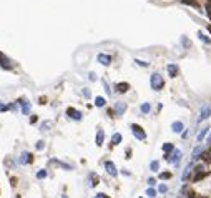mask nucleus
<instances>
[{
	"label": "nucleus",
	"mask_w": 211,
	"mask_h": 198,
	"mask_svg": "<svg viewBox=\"0 0 211 198\" xmlns=\"http://www.w3.org/2000/svg\"><path fill=\"white\" fill-rule=\"evenodd\" d=\"M150 87H151V90H155V92H160V90H163L165 80H163V77H161L158 72L151 73V77H150Z\"/></svg>",
	"instance_id": "1"
},
{
	"label": "nucleus",
	"mask_w": 211,
	"mask_h": 198,
	"mask_svg": "<svg viewBox=\"0 0 211 198\" xmlns=\"http://www.w3.org/2000/svg\"><path fill=\"white\" fill-rule=\"evenodd\" d=\"M130 128H131L133 137H135L138 142H145V140H147V133H145V130L141 128L140 125H136V123H131V125H130Z\"/></svg>",
	"instance_id": "2"
},
{
	"label": "nucleus",
	"mask_w": 211,
	"mask_h": 198,
	"mask_svg": "<svg viewBox=\"0 0 211 198\" xmlns=\"http://www.w3.org/2000/svg\"><path fill=\"white\" fill-rule=\"evenodd\" d=\"M32 162H33V155L27 150H23L22 153H20V156L17 158V163L22 165V167H27V165H30Z\"/></svg>",
	"instance_id": "3"
},
{
	"label": "nucleus",
	"mask_w": 211,
	"mask_h": 198,
	"mask_svg": "<svg viewBox=\"0 0 211 198\" xmlns=\"http://www.w3.org/2000/svg\"><path fill=\"white\" fill-rule=\"evenodd\" d=\"M209 117H211V105L205 103V105L201 107V110H200V117H198L196 123H201L203 120H208Z\"/></svg>",
	"instance_id": "4"
},
{
	"label": "nucleus",
	"mask_w": 211,
	"mask_h": 198,
	"mask_svg": "<svg viewBox=\"0 0 211 198\" xmlns=\"http://www.w3.org/2000/svg\"><path fill=\"white\" fill-rule=\"evenodd\" d=\"M103 167H105V170H107V173L111 176V178H116V176H118V170H116L115 163H113L111 160H107V162L103 163Z\"/></svg>",
	"instance_id": "5"
},
{
	"label": "nucleus",
	"mask_w": 211,
	"mask_h": 198,
	"mask_svg": "<svg viewBox=\"0 0 211 198\" xmlns=\"http://www.w3.org/2000/svg\"><path fill=\"white\" fill-rule=\"evenodd\" d=\"M181 158H183V152L178 150V148H174L173 153L168 156V160H166V162H170V163H173V165H178V163L181 162Z\"/></svg>",
	"instance_id": "6"
},
{
	"label": "nucleus",
	"mask_w": 211,
	"mask_h": 198,
	"mask_svg": "<svg viewBox=\"0 0 211 198\" xmlns=\"http://www.w3.org/2000/svg\"><path fill=\"white\" fill-rule=\"evenodd\" d=\"M67 115H68V118H72V120H75V122H80L83 117V113L80 112V110L73 108V107H68L67 108Z\"/></svg>",
	"instance_id": "7"
},
{
	"label": "nucleus",
	"mask_w": 211,
	"mask_h": 198,
	"mask_svg": "<svg viewBox=\"0 0 211 198\" xmlns=\"http://www.w3.org/2000/svg\"><path fill=\"white\" fill-rule=\"evenodd\" d=\"M128 105L125 102H116L115 107H113V112H115V117H123V113L127 112Z\"/></svg>",
	"instance_id": "8"
},
{
	"label": "nucleus",
	"mask_w": 211,
	"mask_h": 198,
	"mask_svg": "<svg viewBox=\"0 0 211 198\" xmlns=\"http://www.w3.org/2000/svg\"><path fill=\"white\" fill-rule=\"evenodd\" d=\"M203 155H205V147H203V145H196V147L193 148V152H191V162L194 163L196 160H200Z\"/></svg>",
	"instance_id": "9"
},
{
	"label": "nucleus",
	"mask_w": 211,
	"mask_h": 198,
	"mask_svg": "<svg viewBox=\"0 0 211 198\" xmlns=\"http://www.w3.org/2000/svg\"><path fill=\"white\" fill-rule=\"evenodd\" d=\"M96 60H98V63H101L103 67H108V65L111 63V57L107 55V53H98V55H96Z\"/></svg>",
	"instance_id": "10"
},
{
	"label": "nucleus",
	"mask_w": 211,
	"mask_h": 198,
	"mask_svg": "<svg viewBox=\"0 0 211 198\" xmlns=\"http://www.w3.org/2000/svg\"><path fill=\"white\" fill-rule=\"evenodd\" d=\"M103 142H105V131L101 127H98L96 128V135H95V143H96V147H101Z\"/></svg>",
	"instance_id": "11"
},
{
	"label": "nucleus",
	"mask_w": 211,
	"mask_h": 198,
	"mask_svg": "<svg viewBox=\"0 0 211 198\" xmlns=\"http://www.w3.org/2000/svg\"><path fill=\"white\" fill-rule=\"evenodd\" d=\"M183 130H185V125H183L181 120H174L171 123V131L173 133H183Z\"/></svg>",
	"instance_id": "12"
},
{
	"label": "nucleus",
	"mask_w": 211,
	"mask_h": 198,
	"mask_svg": "<svg viewBox=\"0 0 211 198\" xmlns=\"http://www.w3.org/2000/svg\"><path fill=\"white\" fill-rule=\"evenodd\" d=\"M193 167H194V163H193V162H190V163H188V165H186V167H185L183 173H181V181H186V180H188L190 173L193 172Z\"/></svg>",
	"instance_id": "13"
},
{
	"label": "nucleus",
	"mask_w": 211,
	"mask_h": 198,
	"mask_svg": "<svg viewBox=\"0 0 211 198\" xmlns=\"http://www.w3.org/2000/svg\"><path fill=\"white\" fill-rule=\"evenodd\" d=\"M115 90H116V93H127L130 90V83H127V82H120V83L115 85Z\"/></svg>",
	"instance_id": "14"
},
{
	"label": "nucleus",
	"mask_w": 211,
	"mask_h": 198,
	"mask_svg": "<svg viewBox=\"0 0 211 198\" xmlns=\"http://www.w3.org/2000/svg\"><path fill=\"white\" fill-rule=\"evenodd\" d=\"M98 183H100V178H98V175L92 172L90 175H88V185H90V188H95Z\"/></svg>",
	"instance_id": "15"
},
{
	"label": "nucleus",
	"mask_w": 211,
	"mask_h": 198,
	"mask_svg": "<svg viewBox=\"0 0 211 198\" xmlns=\"http://www.w3.org/2000/svg\"><path fill=\"white\" fill-rule=\"evenodd\" d=\"M166 70H168V75L174 78L178 75V72H180V68H178V65L176 63H168V67H166Z\"/></svg>",
	"instance_id": "16"
},
{
	"label": "nucleus",
	"mask_w": 211,
	"mask_h": 198,
	"mask_svg": "<svg viewBox=\"0 0 211 198\" xmlns=\"http://www.w3.org/2000/svg\"><path fill=\"white\" fill-rule=\"evenodd\" d=\"M20 102H22V103H20V105H22V113H23V115H30V112H32V103H30L28 100H20Z\"/></svg>",
	"instance_id": "17"
},
{
	"label": "nucleus",
	"mask_w": 211,
	"mask_h": 198,
	"mask_svg": "<svg viewBox=\"0 0 211 198\" xmlns=\"http://www.w3.org/2000/svg\"><path fill=\"white\" fill-rule=\"evenodd\" d=\"M140 112L143 115H148L151 112V103H150V102H143V103L140 105Z\"/></svg>",
	"instance_id": "18"
},
{
	"label": "nucleus",
	"mask_w": 211,
	"mask_h": 198,
	"mask_svg": "<svg viewBox=\"0 0 211 198\" xmlns=\"http://www.w3.org/2000/svg\"><path fill=\"white\" fill-rule=\"evenodd\" d=\"M0 67H3V68H12V62L7 59L5 55H2V53H0Z\"/></svg>",
	"instance_id": "19"
},
{
	"label": "nucleus",
	"mask_w": 211,
	"mask_h": 198,
	"mask_svg": "<svg viewBox=\"0 0 211 198\" xmlns=\"http://www.w3.org/2000/svg\"><path fill=\"white\" fill-rule=\"evenodd\" d=\"M208 133H209V127H205V128H201V130H200V133H198V137H196V142H198V143H201V142H203V138H205Z\"/></svg>",
	"instance_id": "20"
},
{
	"label": "nucleus",
	"mask_w": 211,
	"mask_h": 198,
	"mask_svg": "<svg viewBox=\"0 0 211 198\" xmlns=\"http://www.w3.org/2000/svg\"><path fill=\"white\" fill-rule=\"evenodd\" d=\"M121 142H123V137H121V133L115 131V133L111 135V145H120Z\"/></svg>",
	"instance_id": "21"
},
{
	"label": "nucleus",
	"mask_w": 211,
	"mask_h": 198,
	"mask_svg": "<svg viewBox=\"0 0 211 198\" xmlns=\"http://www.w3.org/2000/svg\"><path fill=\"white\" fill-rule=\"evenodd\" d=\"M52 163H55V165H58L60 168H63V170H73V167H72V165H68V163H63V162H60V160H52Z\"/></svg>",
	"instance_id": "22"
},
{
	"label": "nucleus",
	"mask_w": 211,
	"mask_h": 198,
	"mask_svg": "<svg viewBox=\"0 0 211 198\" xmlns=\"http://www.w3.org/2000/svg\"><path fill=\"white\" fill-rule=\"evenodd\" d=\"M35 176H37V180H45L48 176V170L47 168H40V170L35 173Z\"/></svg>",
	"instance_id": "23"
},
{
	"label": "nucleus",
	"mask_w": 211,
	"mask_h": 198,
	"mask_svg": "<svg viewBox=\"0 0 211 198\" xmlns=\"http://www.w3.org/2000/svg\"><path fill=\"white\" fill-rule=\"evenodd\" d=\"M163 152H165V155H171L173 153V150H174V145L173 143H163Z\"/></svg>",
	"instance_id": "24"
},
{
	"label": "nucleus",
	"mask_w": 211,
	"mask_h": 198,
	"mask_svg": "<svg viewBox=\"0 0 211 198\" xmlns=\"http://www.w3.org/2000/svg\"><path fill=\"white\" fill-rule=\"evenodd\" d=\"M105 105H107V100H105L103 97H95V107L96 108H103Z\"/></svg>",
	"instance_id": "25"
},
{
	"label": "nucleus",
	"mask_w": 211,
	"mask_h": 198,
	"mask_svg": "<svg viewBox=\"0 0 211 198\" xmlns=\"http://www.w3.org/2000/svg\"><path fill=\"white\" fill-rule=\"evenodd\" d=\"M150 170L153 173L160 172V162H158V160H151V162H150Z\"/></svg>",
	"instance_id": "26"
},
{
	"label": "nucleus",
	"mask_w": 211,
	"mask_h": 198,
	"mask_svg": "<svg viewBox=\"0 0 211 198\" xmlns=\"http://www.w3.org/2000/svg\"><path fill=\"white\" fill-rule=\"evenodd\" d=\"M156 193H158V190H155L153 187H148L145 195H147V198H156Z\"/></svg>",
	"instance_id": "27"
},
{
	"label": "nucleus",
	"mask_w": 211,
	"mask_h": 198,
	"mask_svg": "<svg viewBox=\"0 0 211 198\" xmlns=\"http://www.w3.org/2000/svg\"><path fill=\"white\" fill-rule=\"evenodd\" d=\"M50 127H52V122L50 120H45L42 125H40V131H48V130H50Z\"/></svg>",
	"instance_id": "28"
},
{
	"label": "nucleus",
	"mask_w": 211,
	"mask_h": 198,
	"mask_svg": "<svg viewBox=\"0 0 211 198\" xmlns=\"http://www.w3.org/2000/svg\"><path fill=\"white\" fill-rule=\"evenodd\" d=\"M198 37H200V40H201V42H205L206 45H209V43H211V38H208V37H206L205 34H203L201 30L198 32Z\"/></svg>",
	"instance_id": "29"
},
{
	"label": "nucleus",
	"mask_w": 211,
	"mask_h": 198,
	"mask_svg": "<svg viewBox=\"0 0 211 198\" xmlns=\"http://www.w3.org/2000/svg\"><path fill=\"white\" fill-rule=\"evenodd\" d=\"M171 172H161L160 173V180H170V178H171Z\"/></svg>",
	"instance_id": "30"
},
{
	"label": "nucleus",
	"mask_w": 211,
	"mask_h": 198,
	"mask_svg": "<svg viewBox=\"0 0 211 198\" xmlns=\"http://www.w3.org/2000/svg\"><path fill=\"white\" fill-rule=\"evenodd\" d=\"M35 148H37L38 152H42L43 148H45V140H38V142L35 143Z\"/></svg>",
	"instance_id": "31"
},
{
	"label": "nucleus",
	"mask_w": 211,
	"mask_h": 198,
	"mask_svg": "<svg viewBox=\"0 0 211 198\" xmlns=\"http://www.w3.org/2000/svg\"><path fill=\"white\" fill-rule=\"evenodd\" d=\"M101 83H103V88H105V92H107V95H111V88H110V85H108V82L105 80H101Z\"/></svg>",
	"instance_id": "32"
},
{
	"label": "nucleus",
	"mask_w": 211,
	"mask_h": 198,
	"mask_svg": "<svg viewBox=\"0 0 211 198\" xmlns=\"http://www.w3.org/2000/svg\"><path fill=\"white\" fill-rule=\"evenodd\" d=\"M158 193H163V195H165V193H168V185L161 183L160 187H158Z\"/></svg>",
	"instance_id": "33"
},
{
	"label": "nucleus",
	"mask_w": 211,
	"mask_h": 198,
	"mask_svg": "<svg viewBox=\"0 0 211 198\" xmlns=\"http://www.w3.org/2000/svg\"><path fill=\"white\" fill-rule=\"evenodd\" d=\"M181 3H186V5H191V7H196V9L200 7L196 0H181Z\"/></svg>",
	"instance_id": "34"
},
{
	"label": "nucleus",
	"mask_w": 211,
	"mask_h": 198,
	"mask_svg": "<svg viewBox=\"0 0 211 198\" xmlns=\"http://www.w3.org/2000/svg\"><path fill=\"white\" fill-rule=\"evenodd\" d=\"M9 108L12 110V112H17V110H18V103H17V102H10V103H9Z\"/></svg>",
	"instance_id": "35"
},
{
	"label": "nucleus",
	"mask_w": 211,
	"mask_h": 198,
	"mask_svg": "<svg viewBox=\"0 0 211 198\" xmlns=\"http://www.w3.org/2000/svg\"><path fill=\"white\" fill-rule=\"evenodd\" d=\"M9 110H10V108H9V103H3V102H0V112L3 113V112H9Z\"/></svg>",
	"instance_id": "36"
},
{
	"label": "nucleus",
	"mask_w": 211,
	"mask_h": 198,
	"mask_svg": "<svg viewBox=\"0 0 211 198\" xmlns=\"http://www.w3.org/2000/svg\"><path fill=\"white\" fill-rule=\"evenodd\" d=\"M135 63H138V65H140V67H148V65H150L148 62H145V60H138V59L135 60Z\"/></svg>",
	"instance_id": "37"
},
{
	"label": "nucleus",
	"mask_w": 211,
	"mask_h": 198,
	"mask_svg": "<svg viewBox=\"0 0 211 198\" xmlns=\"http://www.w3.org/2000/svg\"><path fill=\"white\" fill-rule=\"evenodd\" d=\"M83 95H85V98H90V97H92L90 88H87V87H85V88H83Z\"/></svg>",
	"instance_id": "38"
},
{
	"label": "nucleus",
	"mask_w": 211,
	"mask_h": 198,
	"mask_svg": "<svg viewBox=\"0 0 211 198\" xmlns=\"http://www.w3.org/2000/svg\"><path fill=\"white\" fill-rule=\"evenodd\" d=\"M156 185V180L155 178H148V187H155Z\"/></svg>",
	"instance_id": "39"
},
{
	"label": "nucleus",
	"mask_w": 211,
	"mask_h": 198,
	"mask_svg": "<svg viewBox=\"0 0 211 198\" xmlns=\"http://www.w3.org/2000/svg\"><path fill=\"white\" fill-rule=\"evenodd\" d=\"M88 78H90L92 82H95V80H96V78H98V77H96V73H95V72H90V77H88Z\"/></svg>",
	"instance_id": "40"
},
{
	"label": "nucleus",
	"mask_w": 211,
	"mask_h": 198,
	"mask_svg": "<svg viewBox=\"0 0 211 198\" xmlns=\"http://www.w3.org/2000/svg\"><path fill=\"white\" fill-rule=\"evenodd\" d=\"M188 135H190V130H186V128H185V131L181 133V137H183V138H188Z\"/></svg>",
	"instance_id": "41"
},
{
	"label": "nucleus",
	"mask_w": 211,
	"mask_h": 198,
	"mask_svg": "<svg viewBox=\"0 0 211 198\" xmlns=\"http://www.w3.org/2000/svg\"><path fill=\"white\" fill-rule=\"evenodd\" d=\"M121 173H123V175H127V176H130V175H131V173H130V172L127 170V168H123V170H121Z\"/></svg>",
	"instance_id": "42"
},
{
	"label": "nucleus",
	"mask_w": 211,
	"mask_h": 198,
	"mask_svg": "<svg viewBox=\"0 0 211 198\" xmlns=\"http://www.w3.org/2000/svg\"><path fill=\"white\" fill-rule=\"evenodd\" d=\"M96 195H98L100 198H110V196L107 195V193H96Z\"/></svg>",
	"instance_id": "43"
},
{
	"label": "nucleus",
	"mask_w": 211,
	"mask_h": 198,
	"mask_svg": "<svg viewBox=\"0 0 211 198\" xmlns=\"http://www.w3.org/2000/svg\"><path fill=\"white\" fill-rule=\"evenodd\" d=\"M206 143H208V147H211V133L208 135V138H206Z\"/></svg>",
	"instance_id": "44"
},
{
	"label": "nucleus",
	"mask_w": 211,
	"mask_h": 198,
	"mask_svg": "<svg viewBox=\"0 0 211 198\" xmlns=\"http://www.w3.org/2000/svg\"><path fill=\"white\" fill-rule=\"evenodd\" d=\"M208 30H209V34H211V27L209 25H208Z\"/></svg>",
	"instance_id": "45"
},
{
	"label": "nucleus",
	"mask_w": 211,
	"mask_h": 198,
	"mask_svg": "<svg viewBox=\"0 0 211 198\" xmlns=\"http://www.w3.org/2000/svg\"><path fill=\"white\" fill-rule=\"evenodd\" d=\"M92 198H100V196H98V195H95V196H92Z\"/></svg>",
	"instance_id": "46"
},
{
	"label": "nucleus",
	"mask_w": 211,
	"mask_h": 198,
	"mask_svg": "<svg viewBox=\"0 0 211 198\" xmlns=\"http://www.w3.org/2000/svg\"><path fill=\"white\" fill-rule=\"evenodd\" d=\"M62 198H68V196H67V195H62Z\"/></svg>",
	"instance_id": "47"
},
{
	"label": "nucleus",
	"mask_w": 211,
	"mask_h": 198,
	"mask_svg": "<svg viewBox=\"0 0 211 198\" xmlns=\"http://www.w3.org/2000/svg\"><path fill=\"white\" fill-rule=\"evenodd\" d=\"M140 198H145V196H140Z\"/></svg>",
	"instance_id": "48"
}]
</instances>
